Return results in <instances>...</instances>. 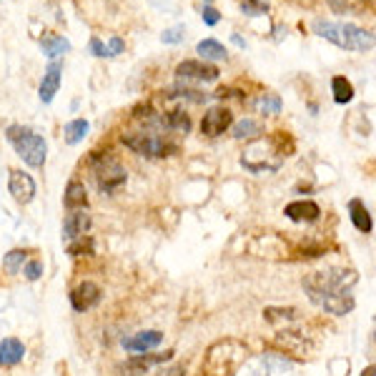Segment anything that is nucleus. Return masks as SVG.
<instances>
[{"label": "nucleus", "mask_w": 376, "mask_h": 376, "mask_svg": "<svg viewBox=\"0 0 376 376\" xmlns=\"http://www.w3.org/2000/svg\"><path fill=\"white\" fill-rule=\"evenodd\" d=\"M294 151L289 133H274L269 138L256 141V143L241 153V165L251 173H274L278 171L289 153Z\"/></svg>", "instance_id": "f257e3e1"}, {"label": "nucleus", "mask_w": 376, "mask_h": 376, "mask_svg": "<svg viewBox=\"0 0 376 376\" xmlns=\"http://www.w3.org/2000/svg\"><path fill=\"white\" fill-rule=\"evenodd\" d=\"M311 30H314V35L329 40V43L343 48V51L366 53V51L374 48V33L354 26V23H334V20L316 18L311 23Z\"/></svg>", "instance_id": "f03ea898"}, {"label": "nucleus", "mask_w": 376, "mask_h": 376, "mask_svg": "<svg viewBox=\"0 0 376 376\" xmlns=\"http://www.w3.org/2000/svg\"><path fill=\"white\" fill-rule=\"evenodd\" d=\"M249 359V349L238 339H221L211 343L204 359V376H236Z\"/></svg>", "instance_id": "7ed1b4c3"}, {"label": "nucleus", "mask_w": 376, "mask_h": 376, "mask_svg": "<svg viewBox=\"0 0 376 376\" xmlns=\"http://www.w3.org/2000/svg\"><path fill=\"white\" fill-rule=\"evenodd\" d=\"M6 138L8 143L15 148V153H18L20 159L26 161V165H30V168H43L46 156H48V143L38 131H33L30 125L13 123L6 128Z\"/></svg>", "instance_id": "20e7f679"}, {"label": "nucleus", "mask_w": 376, "mask_h": 376, "mask_svg": "<svg viewBox=\"0 0 376 376\" xmlns=\"http://www.w3.org/2000/svg\"><path fill=\"white\" fill-rule=\"evenodd\" d=\"M88 168H91V176L98 186L100 193L113 196L116 191H120L125 186L128 173L120 165L118 159H113V153H103V151H93L88 156Z\"/></svg>", "instance_id": "39448f33"}, {"label": "nucleus", "mask_w": 376, "mask_h": 376, "mask_svg": "<svg viewBox=\"0 0 376 376\" xmlns=\"http://www.w3.org/2000/svg\"><path fill=\"white\" fill-rule=\"evenodd\" d=\"M357 284V274L351 269H339L331 266L326 271H316L304 278V291L309 298L326 296V294H339V291H351V286Z\"/></svg>", "instance_id": "423d86ee"}, {"label": "nucleus", "mask_w": 376, "mask_h": 376, "mask_svg": "<svg viewBox=\"0 0 376 376\" xmlns=\"http://www.w3.org/2000/svg\"><path fill=\"white\" fill-rule=\"evenodd\" d=\"M123 145L131 148L133 153H138L143 159H168L181 151V145L171 141L168 136L151 131H138V133H123Z\"/></svg>", "instance_id": "0eeeda50"}, {"label": "nucleus", "mask_w": 376, "mask_h": 376, "mask_svg": "<svg viewBox=\"0 0 376 376\" xmlns=\"http://www.w3.org/2000/svg\"><path fill=\"white\" fill-rule=\"evenodd\" d=\"M218 75H221V71H218L216 66H211V63H206V60H183V63L176 66V78H179V83H183V80L213 83V80H218Z\"/></svg>", "instance_id": "6e6552de"}, {"label": "nucleus", "mask_w": 376, "mask_h": 376, "mask_svg": "<svg viewBox=\"0 0 376 376\" xmlns=\"http://www.w3.org/2000/svg\"><path fill=\"white\" fill-rule=\"evenodd\" d=\"M233 123V113L226 106H213L206 111L204 120H201V131L208 138H218L221 133H226Z\"/></svg>", "instance_id": "1a4fd4ad"}, {"label": "nucleus", "mask_w": 376, "mask_h": 376, "mask_svg": "<svg viewBox=\"0 0 376 376\" xmlns=\"http://www.w3.org/2000/svg\"><path fill=\"white\" fill-rule=\"evenodd\" d=\"M8 191L10 196L18 201V204H30L35 198V181L33 176H28L26 171H20V168H10L8 173Z\"/></svg>", "instance_id": "9d476101"}, {"label": "nucleus", "mask_w": 376, "mask_h": 376, "mask_svg": "<svg viewBox=\"0 0 376 376\" xmlns=\"http://www.w3.org/2000/svg\"><path fill=\"white\" fill-rule=\"evenodd\" d=\"M311 304H316L319 309H323L331 316H346L357 306V301L351 296V291H339V294H326V296L311 298Z\"/></svg>", "instance_id": "9b49d317"}, {"label": "nucleus", "mask_w": 376, "mask_h": 376, "mask_svg": "<svg viewBox=\"0 0 376 376\" xmlns=\"http://www.w3.org/2000/svg\"><path fill=\"white\" fill-rule=\"evenodd\" d=\"M291 364L281 354H264L249 366V376H289Z\"/></svg>", "instance_id": "f8f14e48"}, {"label": "nucleus", "mask_w": 376, "mask_h": 376, "mask_svg": "<svg viewBox=\"0 0 376 376\" xmlns=\"http://www.w3.org/2000/svg\"><path fill=\"white\" fill-rule=\"evenodd\" d=\"M100 296H103V291H100L98 284L83 281V284H78L71 291V306L83 314V311H91L96 304H100Z\"/></svg>", "instance_id": "ddd939ff"}, {"label": "nucleus", "mask_w": 376, "mask_h": 376, "mask_svg": "<svg viewBox=\"0 0 376 376\" xmlns=\"http://www.w3.org/2000/svg\"><path fill=\"white\" fill-rule=\"evenodd\" d=\"M60 75H63V63L53 60V63L46 68V75H43L40 88H38V98L43 100V103H53L55 93H58L60 88Z\"/></svg>", "instance_id": "4468645a"}, {"label": "nucleus", "mask_w": 376, "mask_h": 376, "mask_svg": "<svg viewBox=\"0 0 376 376\" xmlns=\"http://www.w3.org/2000/svg\"><path fill=\"white\" fill-rule=\"evenodd\" d=\"M161 341H163V334H161V331H138V334L123 339V349L133 351V354H145V351L156 349Z\"/></svg>", "instance_id": "2eb2a0df"}, {"label": "nucleus", "mask_w": 376, "mask_h": 376, "mask_svg": "<svg viewBox=\"0 0 376 376\" xmlns=\"http://www.w3.org/2000/svg\"><path fill=\"white\" fill-rule=\"evenodd\" d=\"M284 216H289L296 224H314L321 216V208L314 201H294L284 208Z\"/></svg>", "instance_id": "dca6fc26"}, {"label": "nucleus", "mask_w": 376, "mask_h": 376, "mask_svg": "<svg viewBox=\"0 0 376 376\" xmlns=\"http://www.w3.org/2000/svg\"><path fill=\"white\" fill-rule=\"evenodd\" d=\"M171 357H173V351H165V354H148V357H133L120 366V371H128L131 376H143L151 366L168 361Z\"/></svg>", "instance_id": "f3484780"}, {"label": "nucleus", "mask_w": 376, "mask_h": 376, "mask_svg": "<svg viewBox=\"0 0 376 376\" xmlns=\"http://www.w3.org/2000/svg\"><path fill=\"white\" fill-rule=\"evenodd\" d=\"M349 216H351V224H354V229H357L359 233H371V231H374L371 213H369V208L364 206L361 198H351V201H349Z\"/></svg>", "instance_id": "a211bd4d"}, {"label": "nucleus", "mask_w": 376, "mask_h": 376, "mask_svg": "<svg viewBox=\"0 0 376 376\" xmlns=\"http://www.w3.org/2000/svg\"><path fill=\"white\" fill-rule=\"evenodd\" d=\"M91 216L86 211H73L71 216L66 218V224H63V238L73 241V238H80L86 236L88 229H91Z\"/></svg>", "instance_id": "6ab92c4d"}, {"label": "nucleus", "mask_w": 376, "mask_h": 376, "mask_svg": "<svg viewBox=\"0 0 376 376\" xmlns=\"http://www.w3.org/2000/svg\"><path fill=\"white\" fill-rule=\"evenodd\" d=\"M26 357V346L20 339H3L0 341V366H15Z\"/></svg>", "instance_id": "aec40b11"}, {"label": "nucleus", "mask_w": 376, "mask_h": 376, "mask_svg": "<svg viewBox=\"0 0 376 376\" xmlns=\"http://www.w3.org/2000/svg\"><path fill=\"white\" fill-rule=\"evenodd\" d=\"M63 204L71 211H80V208H88V191L80 181H71L66 188V196H63Z\"/></svg>", "instance_id": "412c9836"}, {"label": "nucleus", "mask_w": 376, "mask_h": 376, "mask_svg": "<svg viewBox=\"0 0 376 376\" xmlns=\"http://www.w3.org/2000/svg\"><path fill=\"white\" fill-rule=\"evenodd\" d=\"M40 48H43V53L48 58H60V55H66L71 51V43L68 38L63 35H55V33H43L40 35Z\"/></svg>", "instance_id": "4be33fe9"}, {"label": "nucleus", "mask_w": 376, "mask_h": 376, "mask_svg": "<svg viewBox=\"0 0 376 376\" xmlns=\"http://www.w3.org/2000/svg\"><path fill=\"white\" fill-rule=\"evenodd\" d=\"M163 98H181V100H191V103H206V100L211 98V96H206V93L196 91V88L191 86H183V83H179V86H171L163 91Z\"/></svg>", "instance_id": "5701e85b"}, {"label": "nucleus", "mask_w": 376, "mask_h": 376, "mask_svg": "<svg viewBox=\"0 0 376 376\" xmlns=\"http://www.w3.org/2000/svg\"><path fill=\"white\" fill-rule=\"evenodd\" d=\"M196 53L201 55L206 63H208V60H226V58H229V51H226V48L221 46L216 38L201 40V43L196 46Z\"/></svg>", "instance_id": "b1692460"}, {"label": "nucleus", "mask_w": 376, "mask_h": 376, "mask_svg": "<svg viewBox=\"0 0 376 376\" xmlns=\"http://www.w3.org/2000/svg\"><path fill=\"white\" fill-rule=\"evenodd\" d=\"M88 131H91V123H88L86 118H75V120H71V123H66V128H63V138H66L68 145H75L86 138Z\"/></svg>", "instance_id": "393cba45"}, {"label": "nucleus", "mask_w": 376, "mask_h": 376, "mask_svg": "<svg viewBox=\"0 0 376 376\" xmlns=\"http://www.w3.org/2000/svg\"><path fill=\"white\" fill-rule=\"evenodd\" d=\"M331 93H334V100H337L339 106H346V103L354 100V86L343 75H334L331 78Z\"/></svg>", "instance_id": "a878e982"}, {"label": "nucleus", "mask_w": 376, "mask_h": 376, "mask_svg": "<svg viewBox=\"0 0 376 376\" xmlns=\"http://www.w3.org/2000/svg\"><path fill=\"white\" fill-rule=\"evenodd\" d=\"M261 133H264V125L253 118H244L233 125V138H238V141H253V138H258Z\"/></svg>", "instance_id": "bb28decb"}, {"label": "nucleus", "mask_w": 376, "mask_h": 376, "mask_svg": "<svg viewBox=\"0 0 376 376\" xmlns=\"http://www.w3.org/2000/svg\"><path fill=\"white\" fill-rule=\"evenodd\" d=\"M253 108H256L261 116H278L281 108H284V103H281V98H278L276 93H264V96H258V98L253 100Z\"/></svg>", "instance_id": "cd10ccee"}, {"label": "nucleus", "mask_w": 376, "mask_h": 376, "mask_svg": "<svg viewBox=\"0 0 376 376\" xmlns=\"http://www.w3.org/2000/svg\"><path fill=\"white\" fill-rule=\"evenodd\" d=\"M26 251L23 249H13V251H8L6 258H3V269L8 271V274H18V269L23 264H26Z\"/></svg>", "instance_id": "c85d7f7f"}, {"label": "nucleus", "mask_w": 376, "mask_h": 376, "mask_svg": "<svg viewBox=\"0 0 376 376\" xmlns=\"http://www.w3.org/2000/svg\"><path fill=\"white\" fill-rule=\"evenodd\" d=\"M238 8H241V13L249 15V18H258V15L269 13V3H266V0H241Z\"/></svg>", "instance_id": "c756f323"}, {"label": "nucleus", "mask_w": 376, "mask_h": 376, "mask_svg": "<svg viewBox=\"0 0 376 376\" xmlns=\"http://www.w3.org/2000/svg\"><path fill=\"white\" fill-rule=\"evenodd\" d=\"M296 309H276V306H271V309L264 311V316L269 323H278V321H296Z\"/></svg>", "instance_id": "7c9ffc66"}, {"label": "nucleus", "mask_w": 376, "mask_h": 376, "mask_svg": "<svg viewBox=\"0 0 376 376\" xmlns=\"http://www.w3.org/2000/svg\"><path fill=\"white\" fill-rule=\"evenodd\" d=\"M93 253V238L80 236L73 238L71 246H68V256H91Z\"/></svg>", "instance_id": "2f4dec72"}, {"label": "nucleus", "mask_w": 376, "mask_h": 376, "mask_svg": "<svg viewBox=\"0 0 376 376\" xmlns=\"http://www.w3.org/2000/svg\"><path fill=\"white\" fill-rule=\"evenodd\" d=\"M183 35H186V26H173L165 28L161 40H163L165 46H179V43H183Z\"/></svg>", "instance_id": "473e14b6"}, {"label": "nucleus", "mask_w": 376, "mask_h": 376, "mask_svg": "<svg viewBox=\"0 0 376 376\" xmlns=\"http://www.w3.org/2000/svg\"><path fill=\"white\" fill-rule=\"evenodd\" d=\"M123 51H125V40L120 38V35H113V38L106 43V55H108V58H116V55H120Z\"/></svg>", "instance_id": "72a5a7b5"}, {"label": "nucleus", "mask_w": 376, "mask_h": 376, "mask_svg": "<svg viewBox=\"0 0 376 376\" xmlns=\"http://www.w3.org/2000/svg\"><path fill=\"white\" fill-rule=\"evenodd\" d=\"M201 18H204L206 26H218V23H221V13H218L213 6H204V10H201Z\"/></svg>", "instance_id": "f704fd0d"}, {"label": "nucleus", "mask_w": 376, "mask_h": 376, "mask_svg": "<svg viewBox=\"0 0 376 376\" xmlns=\"http://www.w3.org/2000/svg\"><path fill=\"white\" fill-rule=\"evenodd\" d=\"M88 51H91V55H96V58H108V55H106V43H103L100 38H96V35L88 40Z\"/></svg>", "instance_id": "c9c22d12"}, {"label": "nucleus", "mask_w": 376, "mask_h": 376, "mask_svg": "<svg viewBox=\"0 0 376 376\" xmlns=\"http://www.w3.org/2000/svg\"><path fill=\"white\" fill-rule=\"evenodd\" d=\"M26 278L28 281H38L40 278V274H43V264H40V261H28L26 264Z\"/></svg>", "instance_id": "e433bc0d"}, {"label": "nucleus", "mask_w": 376, "mask_h": 376, "mask_svg": "<svg viewBox=\"0 0 376 376\" xmlns=\"http://www.w3.org/2000/svg\"><path fill=\"white\" fill-rule=\"evenodd\" d=\"M244 93L238 91V88H218L216 93H213L211 98H218V100H226V98H241Z\"/></svg>", "instance_id": "4c0bfd02"}, {"label": "nucleus", "mask_w": 376, "mask_h": 376, "mask_svg": "<svg viewBox=\"0 0 376 376\" xmlns=\"http://www.w3.org/2000/svg\"><path fill=\"white\" fill-rule=\"evenodd\" d=\"M331 10H337V13H343L346 10V6H349V0H329Z\"/></svg>", "instance_id": "58836bf2"}, {"label": "nucleus", "mask_w": 376, "mask_h": 376, "mask_svg": "<svg viewBox=\"0 0 376 376\" xmlns=\"http://www.w3.org/2000/svg\"><path fill=\"white\" fill-rule=\"evenodd\" d=\"M231 40H233V43H236L238 48H246V40L241 38V35H238V33H233V38H231Z\"/></svg>", "instance_id": "ea45409f"}, {"label": "nucleus", "mask_w": 376, "mask_h": 376, "mask_svg": "<svg viewBox=\"0 0 376 376\" xmlns=\"http://www.w3.org/2000/svg\"><path fill=\"white\" fill-rule=\"evenodd\" d=\"M376 374V366L374 364H369V366H366V369L361 371V376H374Z\"/></svg>", "instance_id": "a19ab883"}, {"label": "nucleus", "mask_w": 376, "mask_h": 376, "mask_svg": "<svg viewBox=\"0 0 376 376\" xmlns=\"http://www.w3.org/2000/svg\"><path fill=\"white\" fill-rule=\"evenodd\" d=\"M206 3H211V0H206Z\"/></svg>", "instance_id": "79ce46f5"}]
</instances>
